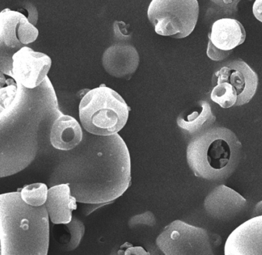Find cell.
I'll return each mask as SVG.
<instances>
[{
	"label": "cell",
	"mask_w": 262,
	"mask_h": 255,
	"mask_svg": "<svg viewBox=\"0 0 262 255\" xmlns=\"http://www.w3.org/2000/svg\"><path fill=\"white\" fill-rule=\"evenodd\" d=\"M59 156L50 176V185L68 184L78 202L110 204L120 198L131 182V158L119 134H92L76 148Z\"/></svg>",
	"instance_id": "1"
},
{
	"label": "cell",
	"mask_w": 262,
	"mask_h": 255,
	"mask_svg": "<svg viewBox=\"0 0 262 255\" xmlns=\"http://www.w3.org/2000/svg\"><path fill=\"white\" fill-rule=\"evenodd\" d=\"M50 217L46 204L29 205L20 192L0 196L1 255H47Z\"/></svg>",
	"instance_id": "2"
},
{
	"label": "cell",
	"mask_w": 262,
	"mask_h": 255,
	"mask_svg": "<svg viewBox=\"0 0 262 255\" xmlns=\"http://www.w3.org/2000/svg\"><path fill=\"white\" fill-rule=\"evenodd\" d=\"M242 150V143L231 130L211 127L191 138L187 147V162L198 178L223 181L238 167Z\"/></svg>",
	"instance_id": "3"
},
{
	"label": "cell",
	"mask_w": 262,
	"mask_h": 255,
	"mask_svg": "<svg viewBox=\"0 0 262 255\" xmlns=\"http://www.w3.org/2000/svg\"><path fill=\"white\" fill-rule=\"evenodd\" d=\"M130 107L113 89L102 84L88 90L81 100L79 115L82 127L90 134H117L128 121Z\"/></svg>",
	"instance_id": "4"
},
{
	"label": "cell",
	"mask_w": 262,
	"mask_h": 255,
	"mask_svg": "<svg viewBox=\"0 0 262 255\" xmlns=\"http://www.w3.org/2000/svg\"><path fill=\"white\" fill-rule=\"evenodd\" d=\"M147 14L157 34L183 39L195 28L199 2L198 0H151Z\"/></svg>",
	"instance_id": "5"
},
{
	"label": "cell",
	"mask_w": 262,
	"mask_h": 255,
	"mask_svg": "<svg viewBox=\"0 0 262 255\" xmlns=\"http://www.w3.org/2000/svg\"><path fill=\"white\" fill-rule=\"evenodd\" d=\"M221 243L217 235L179 220L166 226L156 239L158 247L166 255L213 254Z\"/></svg>",
	"instance_id": "6"
},
{
	"label": "cell",
	"mask_w": 262,
	"mask_h": 255,
	"mask_svg": "<svg viewBox=\"0 0 262 255\" xmlns=\"http://www.w3.org/2000/svg\"><path fill=\"white\" fill-rule=\"evenodd\" d=\"M12 60V76L28 90L39 87L47 79L52 67L48 55L26 46L16 52Z\"/></svg>",
	"instance_id": "7"
},
{
	"label": "cell",
	"mask_w": 262,
	"mask_h": 255,
	"mask_svg": "<svg viewBox=\"0 0 262 255\" xmlns=\"http://www.w3.org/2000/svg\"><path fill=\"white\" fill-rule=\"evenodd\" d=\"M228 83L237 96L236 106L245 105L251 101L257 91L258 78L257 73L242 60L228 63L212 76L211 84Z\"/></svg>",
	"instance_id": "8"
},
{
	"label": "cell",
	"mask_w": 262,
	"mask_h": 255,
	"mask_svg": "<svg viewBox=\"0 0 262 255\" xmlns=\"http://www.w3.org/2000/svg\"><path fill=\"white\" fill-rule=\"evenodd\" d=\"M39 30L19 11L5 9L0 13V44L15 49L35 42Z\"/></svg>",
	"instance_id": "9"
},
{
	"label": "cell",
	"mask_w": 262,
	"mask_h": 255,
	"mask_svg": "<svg viewBox=\"0 0 262 255\" xmlns=\"http://www.w3.org/2000/svg\"><path fill=\"white\" fill-rule=\"evenodd\" d=\"M225 255H262V215L239 226L228 237Z\"/></svg>",
	"instance_id": "10"
},
{
	"label": "cell",
	"mask_w": 262,
	"mask_h": 255,
	"mask_svg": "<svg viewBox=\"0 0 262 255\" xmlns=\"http://www.w3.org/2000/svg\"><path fill=\"white\" fill-rule=\"evenodd\" d=\"M139 55L136 47L125 43L113 44L102 55L104 70L116 78L129 80L139 65Z\"/></svg>",
	"instance_id": "11"
},
{
	"label": "cell",
	"mask_w": 262,
	"mask_h": 255,
	"mask_svg": "<svg viewBox=\"0 0 262 255\" xmlns=\"http://www.w3.org/2000/svg\"><path fill=\"white\" fill-rule=\"evenodd\" d=\"M246 204V200L235 190L221 185L206 197L204 207L211 218L227 221L239 214Z\"/></svg>",
	"instance_id": "12"
},
{
	"label": "cell",
	"mask_w": 262,
	"mask_h": 255,
	"mask_svg": "<svg viewBox=\"0 0 262 255\" xmlns=\"http://www.w3.org/2000/svg\"><path fill=\"white\" fill-rule=\"evenodd\" d=\"M77 200L72 194L68 184H59L49 189L46 202L50 221L54 224H69L73 219V211L77 209Z\"/></svg>",
	"instance_id": "13"
},
{
	"label": "cell",
	"mask_w": 262,
	"mask_h": 255,
	"mask_svg": "<svg viewBox=\"0 0 262 255\" xmlns=\"http://www.w3.org/2000/svg\"><path fill=\"white\" fill-rule=\"evenodd\" d=\"M80 124L70 115L61 114L53 121L50 141L56 150L67 151L76 148L83 140Z\"/></svg>",
	"instance_id": "14"
},
{
	"label": "cell",
	"mask_w": 262,
	"mask_h": 255,
	"mask_svg": "<svg viewBox=\"0 0 262 255\" xmlns=\"http://www.w3.org/2000/svg\"><path fill=\"white\" fill-rule=\"evenodd\" d=\"M208 38L216 48L222 51L231 52L245 42L246 32L237 19L222 18L212 24Z\"/></svg>",
	"instance_id": "15"
},
{
	"label": "cell",
	"mask_w": 262,
	"mask_h": 255,
	"mask_svg": "<svg viewBox=\"0 0 262 255\" xmlns=\"http://www.w3.org/2000/svg\"><path fill=\"white\" fill-rule=\"evenodd\" d=\"M215 121L209 103L199 101L179 114L177 124L183 131L193 138L212 127Z\"/></svg>",
	"instance_id": "16"
},
{
	"label": "cell",
	"mask_w": 262,
	"mask_h": 255,
	"mask_svg": "<svg viewBox=\"0 0 262 255\" xmlns=\"http://www.w3.org/2000/svg\"><path fill=\"white\" fill-rule=\"evenodd\" d=\"M62 224L59 235V242L62 244V249L65 251H72L76 250L83 238L85 233V225L83 223L73 217L71 222Z\"/></svg>",
	"instance_id": "17"
},
{
	"label": "cell",
	"mask_w": 262,
	"mask_h": 255,
	"mask_svg": "<svg viewBox=\"0 0 262 255\" xmlns=\"http://www.w3.org/2000/svg\"><path fill=\"white\" fill-rule=\"evenodd\" d=\"M49 189L42 183L29 184L21 190V198L29 205L40 207L47 202Z\"/></svg>",
	"instance_id": "18"
},
{
	"label": "cell",
	"mask_w": 262,
	"mask_h": 255,
	"mask_svg": "<svg viewBox=\"0 0 262 255\" xmlns=\"http://www.w3.org/2000/svg\"><path fill=\"white\" fill-rule=\"evenodd\" d=\"M211 99L213 102L225 109L236 106L237 102L235 90L226 82L219 83L214 86L211 93Z\"/></svg>",
	"instance_id": "19"
},
{
	"label": "cell",
	"mask_w": 262,
	"mask_h": 255,
	"mask_svg": "<svg viewBox=\"0 0 262 255\" xmlns=\"http://www.w3.org/2000/svg\"><path fill=\"white\" fill-rule=\"evenodd\" d=\"M156 221H157L154 213L148 210L145 213L132 217L128 221V226L132 229L140 225L154 227L156 224Z\"/></svg>",
	"instance_id": "20"
},
{
	"label": "cell",
	"mask_w": 262,
	"mask_h": 255,
	"mask_svg": "<svg viewBox=\"0 0 262 255\" xmlns=\"http://www.w3.org/2000/svg\"><path fill=\"white\" fill-rule=\"evenodd\" d=\"M128 27L124 22L116 21L114 24V36L116 41L119 43L126 42L132 38V33L128 31Z\"/></svg>",
	"instance_id": "21"
},
{
	"label": "cell",
	"mask_w": 262,
	"mask_h": 255,
	"mask_svg": "<svg viewBox=\"0 0 262 255\" xmlns=\"http://www.w3.org/2000/svg\"><path fill=\"white\" fill-rule=\"evenodd\" d=\"M231 53V51H222V50L216 48L210 41H208L207 55H208V57H209L211 61H223L225 58L228 57Z\"/></svg>",
	"instance_id": "22"
},
{
	"label": "cell",
	"mask_w": 262,
	"mask_h": 255,
	"mask_svg": "<svg viewBox=\"0 0 262 255\" xmlns=\"http://www.w3.org/2000/svg\"><path fill=\"white\" fill-rule=\"evenodd\" d=\"M219 8L222 9L225 13H231L237 10V5L241 0H211Z\"/></svg>",
	"instance_id": "23"
},
{
	"label": "cell",
	"mask_w": 262,
	"mask_h": 255,
	"mask_svg": "<svg viewBox=\"0 0 262 255\" xmlns=\"http://www.w3.org/2000/svg\"><path fill=\"white\" fill-rule=\"evenodd\" d=\"M23 10H26L27 13H28L27 16L29 21H30L33 25H36L38 21V12L36 7H35L33 4H27L25 7H24V8H23Z\"/></svg>",
	"instance_id": "24"
},
{
	"label": "cell",
	"mask_w": 262,
	"mask_h": 255,
	"mask_svg": "<svg viewBox=\"0 0 262 255\" xmlns=\"http://www.w3.org/2000/svg\"><path fill=\"white\" fill-rule=\"evenodd\" d=\"M253 13L257 21L262 23V0H255L253 5Z\"/></svg>",
	"instance_id": "25"
},
{
	"label": "cell",
	"mask_w": 262,
	"mask_h": 255,
	"mask_svg": "<svg viewBox=\"0 0 262 255\" xmlns=\"http://www.w3.org/2000/svg\"><path fill=\"white\" fill-rule=\"evenodd\" d=\"M124 254H150V253L147 252L146 250H144L142 247H133L130 245L129 247L126 249L124 251Z\"/></svg>",
	"instance_id": "26"
},
{
	"label": "cell",
	"mask_w": 262,
	"mask_h": 255,
	"mask_svg": "<svg viewBox=\"0 0 262 255\" xmlns=\"http://www.w3.org/2000/svg\"><path fill=\"white\" fill-rule=\"evenodd\" d=\"M262 215V201L259 202L254 207V216H259Z\"/></svg>",
	"instance_id": "27"
},
{
	"label": "cell",
	"mask_w": 262,
	"mask_h": 255,
	"mask_svg": "<svg viewBox=\"0 0 262 255\" xmlns=\"http://www.w3.org/2000/svg\"><path fill=\"white\" fill-rule=\"evenodd\" d=\"M250 1H251V0H250Z\"/></svg>",
	"instance_id": "28"
}]
</instances>
